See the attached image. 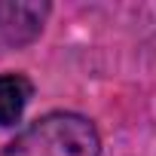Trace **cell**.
<instances>
[{"instance_id":"3957f363","label":"cell","mask_w":156,"mask_h":156,"mask_svg":"<svg viewBox=\"0 0 156 156\" xmlns=\"http://www.w3.org/2000/svg\"><path fill=\"white\" fill-rule=\"evenodd\" d=\"M31 98H34L31 76H25L19 70L0 73V129H9V126L22 122Z\"/></svg>"},{"instance_id":"7a4b0ae2","label":"cell","mask_w":156,"mask_h":156,"mask_svg":"<svg viewBox=\"0 0 156 156\" xmlns=\"http://www.w3.org/2000/svg\"><path fill=\"white\" fill-rule=\"evenodd\" d=\"M52 12L46 0H0V52L31 46Z\"/></svg>"},{"instance_id":"6da1fadb","label":"cell","mask_w":156,"mask_h":156,"mask_svg":"<svg viewBox=\"0 0 156 156\" xmlns=\"http://www.w3.org/2000/svg\"><path fill=\"white\" fill-rule=\"evenodd\" d=\"M0 156H101V135L83 113L49 110L28 122Z\"/></svg>"}]
</instances>
